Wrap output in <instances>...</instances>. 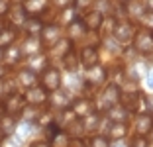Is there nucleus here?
I'll list each match as a JSON object with an SVG mask.
<instances>
[{
    "instance_id": "nucleus-1",
    "label": "nucleus",
    "mask_w": 153,
    "mask_h": 147,
    "mask_svg": "<svg viewBox=\"0 0 153 147\" xmlns=\"http://www.w3.org/2000/svg\"><path fill=\"white\" fill-rule=\"evenodd\" d=\"M120 96H122V88L118 85H112V82L106 85L102 88V92H100V96H98V102L94 100L96 112H98V110H108V108L120 104Z\"/></svg>"
},
{
    "instance_id": "nucleus-2",
    "label": "nucleus",
    "mask_w": 153,
    "mask_h": 147,
    "mask_svg": "<svg viewBox=\"0 0 153 147\" xmlns=\"http://www.w3.org/2000/svg\"><path fill=\"white\" fill-rule=\"evenodd\" d=\"M120 104L126 108L128 112H147V100H145V94L143 92H126L120 96Z\"/></svg>"
},
{
    "instance_id": "nucleus-3",
    "label": "nucleus",
    "mask_w": 153,
    "mask_h": 147,
    "mask_svg": "<svg viewBox=\"0 0 153 147\" xmlns=\"http://www.w3.org/2000/svg\"><path fill=\"white\" fill-rule=\"evenodd\" d=\"M69 110L73 112V116H75V118L85 120V118H88L90 114H96V104H94L92 98L79 96V98H75V100L69 104Z\"/></svg>"
},
{
    "instance_id": "nucleus-4",
    "label": "nucleus",
    "mask_w": 153,
    "mask_h": 147,
    "mask_svg": "<svg viewBox=\"0 0 153 147\" xmlns=\"http://www.w3.org/2000/svg\"><path fill=\"white\" fill-rule=\"evenodd\" d=\"M131 41H134L135 53H140V55H151L153 53V31L137 30Z\"/></svg>"
},
{
    "instance_id": "nucleus-5",
    "label": "nucleus",
    "mask_w": 153,
    "mask_h": 147,
    "mask_svg": "<svg viewBox=\"0 0 153 147\" xmlns=\"http://www.w3.org/2000/svg\"><path fill=\"white\" fill-rule=\"evenodd\" d=\"M39 82H41V88L45 92H55V90L61 88V71L55 67H47L39 76Z\"/></svg>"
},
{
    "instance_id": "nucleus-6",
    "label": "nucleus",
    "mask_w": 153,
    "mask_h": 147,
    "mask_svg": "<svg viewBox=\"0 0 153 147\" xmlns=\"http://www.w3.org/2000/svg\"><path fill=\"white\" fill-rule=\"evenodd\" d=\"M135 31H137V27H135V24L131 22H116V26H114V31H112V37L118 41L120 45H126L130 43L131 39H134Z\"/></svg>"
},
{
    "instance_id": "nucleus-7",
    "label": "nucleus",
    "mask_w": 153,
    "mask_h": 147,
    "mask_svg": "<svg viewBox=\"0 0 153 147\" xmlns=\"http://www.w3.org/2000/svg\"><path fill=\"white\" fill-rule=\"evenodd\" d=\"M2 108H4V112L8 114V116H22L24 108H26V100H24V94L20 92H12L6 96L4 104H2Z\"/></svg>"
},
{
    "instance_id": "nucleus-8",
    "label": "nucleus",
    "mask_w": 153,
    "mask_h": 147,
    "mask_svg": "<svg viewBox=\"0 0 153 147\" xmlns=\"http://www.w3.org/2000/svg\"><path fill=\"white\" fill-rule=\"evenodd\" d=\"M59 39H61V27H59V24H47V26H43V30L39 33L41 47L51 49Z\"/></svg>"
},
{
    "instance_id": "nucleus-9",
    "label": "nucleus",
    "mask_w": 153,
    "mask_h": 147,
    "mask_svg": "<svg viewBox=\"0 0 153 147\" xmlns=\"http://www.w3.org/2000/svg\"><path fill=\"white\" fill-rule=\"evenodd\" d=\"M108 79V69L102 67V65H96V67L88 69L85 76V86L86 88H94V86H100L106 82Z\"/></svg>"
},
{
    "instance_id": "nucleus-10",
    "label": "nucleus",
    "mask_w": 153,
    "mask_h": 147,
    "mask_svg": "<svg viewBox=\"0 0 153 147\" xmlns=\"http://www.w3.org/2000/svg\"><path fill=\"white\" fill-rule=\"evenodd\" d=\"M134 129H135V135H143V137H147V135L153 131V116L149 114V112L135 114Z\"/></svg>"
},
{
    "instance_id": "nucleus-11",
    "label": "nucleus",
    "mask_w": 153,
    "mask_h": 147,
    "mask_svg": "<svg viewBox=\"0 0 153 147\" xmlns=\"http://www.w3.org/2000/svg\"><path fill=\"white\" fill-rule=\"evenodd\" d=\"M79 63H81L86 71L92 69V67H96V65H100L98 49H96L94 45H86V47H82L81 49V55H79Z\"/></svg>"
},
{
    "instance_id": "nucleus-12",
    "label": "nucleus",
    "mask_w": 153,
    "mask_h": 147,
    "mask_svg": "<svg viewBox=\"0 0 153 147\" xmlns=\"http://www.w3.org/2000/svg\"><path fill=\"white\" fill-rule=\"evenodd\" d=\"M81 22H82V26H85L86 31H98L100 26H102V22H104V16L98 12V10L90 8V10H86V12L82 14Z\"/></svg>"
},
{
    "instance_id": "nucleus-13",
    "label": "nucleus",
    "mask_w": 153,
    "mask_h": 147,
    "mask_svg": "<svg viewBox=\"0 0 153 147\" xmlns=\"http://www.w3.org/2000/svg\"><path fill=\"white\" fill-rule=\"evenodd\" d=\"M24 100H26V104H30V106H41V104H45L49 100V96H47V92H45L41 86H32V88L26 90Z\"/></svg>"
},
{
    "instance_id": "nucleus-14",
    "label": "nucleus",
    "mask_w": 153,
    "mask_h": 147,
    "mask_svg": "<svg viewBox=\"0 0 153 147\" xmlns=\"http://www.w3.org/2000/svg\"><path fill=\"white\" fill-rule=\"evenodd\" d=\"M47 65H49V59H47V55L43 53H36V55H30L27 57V71H32V73H43L45 69H47Z\"/></svg>"
},
{
    "instance_id": "nucleus-15",
    "label": "nucleus",
    "mask_w": 153,
    "mask_h": 147,
    "mask_svg": "<svg viewBox=\"0 0 153 147\" xmlns=\"http://www.w3.org/2000/svg\"><path fill=\"white\" fill-rule=\"evenodd\" d=\"M6 16H8V22L12 24V26H16V27L24 26V22L27 20V12L22 8V4H14V6H10V10L6 12Z\"/></svg>"
},
{
    "instance_id": "nucleus-16",
    "label": "nucleus",
    "mask_w": 153,
    "mask_h": 147,
    "mask_svg": "<svg viewBox=\"0 0 153 147\" xmlns=\"http://www.w3.org/2000/svg\"><path fill=\"white\" fill-rule=\"evenodd\" d=\"M45 24L41 22V18H37V16H27V20L24 22V31H26L27 37H39L41 30H43Z\"/></svg>"
},
{
    "instance_id": "nucleus-17",
    "label": "nucleus",
    "mask_w": 153,
    "mask_h": 147,
    "mask_svg": "<svg viewBox=\"0 0 153 147\" xmlns=\"http://www.w3.org/2000/svg\"><path fill=\"white\" fill-rule=\"evenodd\" d=\"M106 116H108V120L112 122V124H128L130 112L122 106V104H116V106H112V108L106 110Z\"/></svg>"
},
{
    "instance_id": "nucleus-18",
    "label": "nucleus",
    "mask_w": 153,
    "mask_h": 147,
    "mask_svg": "<svg viewBox=\"0 0 153 147\" xmlns=\"http://www.w3.org/2000/svg\"><path fill=\"white\" fill-rule=\"evenodd\" d=\"M49 102H51V106L53 108H59V112L61 110H67L69 108V104L73 102V98L69 96V92L67 90H55L53 92V96H49Z\"/></svg>"
},
{
    "instance_id": "nucleus-19",
    "label": "nucleus",
    "mask_w": 153,
    "mask_h": 147,
    "mask_svg": "<svg viewBox=\"0 0 153 147\" xmlns=\"http://www.w3.org/2000/svg\"><path fill=\"white\" fill-rule=\"evenodd\" d=\"M20 4H22V8L27 12V16H39V14L47 8V2H45V0H22Z\"/></svg>"
},
{
    "instance_id": "nucleus-20",
    "label": "nucleus",
    "mask_w": 153,
    "mask_h": 147,
    "mask_svg": "<svg viewBox=\"0 0 153 147\" xmlns=\"http://www.w3.org/2000/svg\"><path fill=\"white\" fill-rule=\"evenodd\" d=\"M18 82L27 90V88H32V86H37V82H39V76H37L36 73L27 71V69H22V71L18 73Z\"/></svg>"
},
{
    "instance_id": "nucleus-21",
    "label": "nucleus",
    "mask_w": 153,
    "mask_h": 147,
    "mask_svg": "<svg viewBox=\"0 0 153 147\" xmlns=\"http://www.w3.org/2000/svg\"><path fill=\"white\" fill-rule=\"evenodd\" d=\"M14 131H16V118L8 116V114H2L0 116V134L4 137H10Z\"/></svg>"
},
{
    "instance_id": "nucleus-22",
    "label": "nucleus",
    "mask_w": 153,
    "mask_h": 147,
    "mask_svg": "<svg viewBox=\"0 0 153 147\" xmlns=\"http://www.w3.org/2000/svg\"><path fill=\"white\" fill-rule=\"evenodd\" d=\"M22 49L20 47H6L4 49V59H2V63H6V65H18L20 61H22Z\"/></svg>"
},
{
    "instance_id": "nucleus-23",
    "label": "nucleus",
    "mask_w": 153,
    "mask_h": 147,
    "mask_svg": "<svg viewBox=\"0 0 153 147\" xmlns=\"http://www.w3.org/2000/svg\"><path fill=\"white\" fill-rule=\"evenodd\" d=\"M61 63H63V67L67 69L69 73H76V69H79V55L75 53V49H71L69 53H65L63 57H61Z\"/></svg>"
},
{
    "instance_id": "nucleus-24",
    "label": "nucleus",
    "mask_w": 153,
    "mask_h": 147,
    "mask_svg": "<svg viewBox=\"0 0 153 147\" xmlns=\"http://www.w3.org/2000/svg\"><path fill=\"white\" fill-rule=\"evenodd\" d=\"M67 33L71 36L69 39L73 41V37H75V39H79V37H85V33H88V31L85 30V26H82V22H81V20L76 18V20H73V22L67 26Z\"/></svg>"
},
{
    "instance_id": "nucleus-25",
    "label": "nucleus",
    "mask_w": 153,
    "mask_h": 147,
    "mask_svg": "<svg viewBox=\"0 0 153 147\" xmlns=\"http://www.w3.org/2000/svg\"><path fill=\"white\" fill-rule=\"evenodd\" d=\"M18 37V31L14 30V27H4V30L0 31V49H6L16 41Z\"/></svg>"
},
{
    "instance_id": "nucleus-26",
    "label": "nucleus",
    "mask_w": 153,
    "mask_h": 147,
    "mask_svg": "<svg viewBox=\"0 0 153 147\" xmlns=\"http://www.w3.org/2000/svg\"><path fill=\"white\" fill-rule=\"evenodd\" d=\"M128 134V124H112L108 129V135L106 137L108 139H114V141H118V139H124Z\"/></svg>"
},
{
    "instance_id": "nucleus-27",
    "label": "nucleus",
    "mask_w": 153,
    "mask_h": 147,
    "mask_svg": "<svg viewBox=\"0 0 153 147\" xmlns=\"http://www.w3.org/2000/svg\"><path fill=\"white\" fill-rule=\"evenodd\" d=\"M73 49V41L69 39V37H61V39L57 41V43L51 47V53H55V55H59V57H63L65 53H69Z\"/></svg>"
},
{
    "instance_id": "nucleus-28",
    "label": "nucleus",
    "mask_w": 153,
    "mask_h": 147,
    "mask_svg": "<svg viewBox=\"0 0 153 147\" xmlns=\"http://www.w3.org/2000/svg\"><path fill=\"white\" fill-rule=\"evenodd\" d=\"M69 143H71V135H67V131L63 129H59L49 139V147H69Z\"/></svg>"
},
{
    "instance_id": "nucleus-29",
    "label": "nucleus",
    "mask_w": 153,
    "mask_h": 147,
    "mask_svg": "<svg viewBox=\"0 0 153 147\" xmlns=\"http://www.w3.org/2000/svg\"><path fill=\"white\" fill-rule=\"evenodd\" d=\"M39 47H41L39 37H27V39H26V43H24V47H22V55H24V53H27V55L41 53V51H39Z\"/></svg>"
},
{
    "instance_id": "nucleus-30",
    "label": "nucleus",
    "mask_w": 153,
    "mask_h": 147,
    "mask_svg": "<svg viewBox=\"0 0 153 147\" xmlns=\"http://www.w3.org/2000/svg\"><path fill=\"white\" fill-rule=\"evenodd\" d=\"M63 131H67V135H75V137H81V135L85 134V124H82V120L75 118V120H73L71 124H69L67 128L63 129Z\"/></svg>"
},
{
    "instance_id": "nucleus-31",
    "label": "nucleus",
    "mask_w": 153,
    "mask_h": 147,
    "mask_svg": "<svg viewBox=\"0 0 153 147\" xmlns=\"http://www.w3.org/2000/svg\"><path fill=\"white\" fill-rule=\"evenodd\" d=\"M22 116H24V120H26L27 124H36V122L41 120V112H39L37 106H27V108H24Z\"/></svg>"
},
{
    "instance_id": "nucleus-32",
    "label": "nucleus",
    "mask_w": 153,
    "mask_h": 147,
    "mask_svg": "<svg viewBox=\"0 0 153 147\" xmlns=\"http://www.w3.org/2000/svg\"><path fill=\"white\" fill-rule=\"evenodd\" d=\"M82 124H85V131H96L100 128V114L98 112L96 114H90L88 118L82 120Z\"/></svg>"
},
{
    "instance_id": "nucleus-33",
    "label": "nucleus",
    "mask_w": 153,
    "mask_h": 147,
    "mask_svg": "<svg viewBox=\"0 0 153 147\" xmlns=\"http://www.w3.org/2000/svg\"><path fill=\"white\" fill-rule=\"evenodd\" d=\"M73 20H76V18H75V6L71 4V6H67V8L61 10V18H59V22H63V24L69 26Z\"/></svg>"
},
{
    "instance_id": "nucleus-34",
    "label": "nucleus",
    "mask_w": 153,
    "mask_h": 147,
    "mask_svg": "<svg viewBox=\"0 0 153 147\" xmlns=\"http://www.w3.org/2000/svg\"><path fill=\"white\" fill-rule=\"evenodd\" d=\"M90 147H110V139L102 134L92 135V137H90Z\"/></svg>"
},
{
    "instance_id": "nucleus-35",
    "label": "nucleus",
    "mask_w": 153,
    "mask_h": 147,
    "mask_svg": "<svg viewBox=\"0 0 153 147\" xmlns=\"http://www.w3.org/2000/svg\"><path fill=\"white\" fill-rule=\"evenodd\" d=\"M128 145L130 147H149V141H147V137H143V135H135L134 134Z\"/></svg>"
},
{
    "instance_id": "nucleus-36",
    "label": "nucleus",
    "mask_w": 153,
    "mask_h": 147,
    "mask_svg": "<svg viewBox=\"0 0 153 147\" xmlns=\"http://www.w3.org/2000/svg\"><path fill=\"white\" fill-rule=\"evenodd\" d=\"M94 10H98L100 14H106V12H112V0H96V8Z\"/></svg>"
},
{
    "instance_id": "nucleus-37",
    "label": "nucleus",
    "mask_w": 153,
    "mask_h": 147,
    "mask_svg": "<svg viewBox=\"0 0 153 147\" xmlns=\"http://www.w3.org/2000/svg\"><path fill=\"white\" fill-rule=\"evenodd\" d=\"M140 24L145 26V30H153V12H145L143 16H140Z\"/></svg>"
},
{
    "instance_id": "nucleus-38",
    "label": "nucleus",
    "mask_w": 153,
    "mask_h": 147,
    "mask_svg": "<svg viewBox=\"0 0 153 147\" xmlns=\"http://www.w3.org/2000/svg\"><path fill=\"white\" fill-rule=\"evenodd\" d=\"M49 2H51L53 8H59V10H63V8H67V6L73 4L71 0H49Z\"/></svg>"
},
{
    "instance_id": "nucleus-39",
    "label": "nucleus",
    "mask_w": 153,
    "mask_h": 147,
    "mask_svg": "<svg viewBox=\"0 0 153 147\" xmlns=\"http://www.w3.org/2000/svg\"><path fill=\"white\" fill-rule=\"evenodd\" d=\"M90 4H92V0H75V8H86L90 10Z\"/></svg>"
},
{
    "instance_id": "nucleus-40",
    "label": "nucleus",
    "mask_w": 153,
    "mask_h": 147,
    "mask_svg": "<svg viewBox=\"0 0 153 147\" xmlns=\"http://www.w3.org/2000/svg\"><path fill=\"white\" fill-rule=\"evenodd\" d=\"M69 147H88V145H86V141H85V139H81V137H75V139H71Z\"/></svg>"
},
{
    "instance_id": "nucleus-41",
    "label": "nucleus",
    "mask_w": 153,
    "mask_h": 147,
    "mask_svg": "<svg viewBox=\"0 0 153 147\" xmlns=\"http://www.w3.org/2000/svg\"><path fill=\"white\" fill-rule=\"evenodd\" d=\"M8 10H10V2H8V0H0V18L6 16Z\"/></svg>"
},
{
    "instance_id": "nucleus-42",
    "label": "nucleus",
    "mask_w": 153,
    "mask_h": 147,
    "mask_svg": "<svg viewBox=\"0 0 153 147\" xmlns=\"http://www.w3.org/2000/svg\"><path fill=\"white\" fill-rule=\"evenodd\" d=\"M141 8H143L145 12H153V0H143V2H141Z\"/></svg>"
},
{
    "instance_id": "nucleus-43",
    "label": "nucleus",
    "mask_w": 153,
    "mask_h": 147,
    "mask_svg": "<svg viewBox=\"0 0 153 147\" xmlns=\"http://www.w3.org/2000/svg\"><path fill=\"white\" fill-rule=\"evenodd\" d=\"M30 147H49V141H47V139H37V141H33Z\"/></svg>"
},
{
    "instance_id": "nucleus-44",
    "label": "nucleus",
    "mask_w": 153,
    "mask_h": 147,
    "mask_svg": "<svg viewBox=\"0 0 153 147\" xmlns=\"http://www.w3.org/2000/svg\"><path fill=\"white\" fill-rule=\"evenodd\" d=\"M6 73H8V67L0 63V79H4V76H6Z\"/></svg>"
},
{
    "instance_id": "nucleus-45",
    "label": "nucleus",
    "mask_w": 153,
    "mask_h": 147,
    "mask_svg": "<svg viewBox=\"0 0 153 147\" xmlns=\"http://www.w3.org/2000/svg\"><path fill=\"white\" fill-rule=\"evenodd\" d=\"M8 145H4V147H20V143H18V139H8Z\"/></svg>"
},
{
    "instance_id": "nucleus-46",
    "label": "nucleus",
    "mask_w": 153,
    "mask_h": 147,
    "mask_svg": "<svg viewBox=\"0 0 153 147\" xmlns=\"http://www.w3.org/2000/svg\"><path fill=\"white\" fill-rule=\"evenodd\" d=\"M110 147H130V145H128V143H124L122 139H118L116 143H110Z\"/></svg>"
},
{
    "instance_id": "nucleus-47",
    "label": "nucleus",
    "mask_w": 153,
    "mask_h": 147,
    "mask_svg": "<svg viewBox=\"0 0 153 147\" xmlns=\"http://www.w3.org/2000/svg\"><path fill=\"white\" fill-rule=\"evenodd\" d=\"M147 85H149V88H153V69L149 71V75H147Z\"/></svg>"
},
{
    "instance_id": "nucleus-48",
    "label": "nucleus",
    "mask_w": 153,
    "mask_h": 147,
    "mask_svg": "<svg viewBox=\"0 0 153 147\" xmlns=\"http://www.w3.org/2000/svg\"><path fill=\"white\" fill-rule=\"evenodd\" d=\"M0 96H6V90H4V80L0 79Z\"/></svg>"
},
{
    "instance_id": "nucleus-49",
    "label": "nucleus",
    "mask_w": 153,
    "mask_h": 147,
    "mask_svg": "<svg viewBox=\"0 0 153 147\" xmlns=\"http://www.w3.org/2000/svg\"><path fill=\"white\" fill-rule=\"evenodd\" d=\"M2 59H4V49H0V63H2Z\"/></svg>"
},
{
    "instance_id": "nucleus-50",
    "label": "nucleus",
    "mask_w": 153,
    "mask_h": 147,
    "mask_svg": "<svg viewBox=\"0 0 153 147\" xmlns=\"http://www.w3.org/2000/svg\"><path fill=\"white\" fill-rule=\"evenodd\" d=\"M122 4H131V2H134V0H120Z\"/></svg>"
},
{
    "instance_id": "nucleus-51",
    "label": "nucleus",
    "mask_w": 153,
    "mask_h": 147,
    "mask_svg": "<svg viewBox=\"0 0 153 147\" xmlns=\"http://www.w3.org/2000/svg\"><path fill=\"white\" fill-rule=\"evenodd\" d=\"M4 27H6V26H4V22H2V18H0V31L4 30Z\"/></svg>"
},
{
    "instance_id": "nucleus-52",
    "label": "nucleus",
    "mask_w": 153,
    "mask_h": 147,
    "mask_svg": "<svg viewBox=\"0 0 153 147\" xmlns=\"http://www.w3.org/2000/svg\"><path fill=\"white\" fill-rule=\"evenodd\" d=\"M0 147H2V145H0Z\"/></svg>"
}]
</instances>
